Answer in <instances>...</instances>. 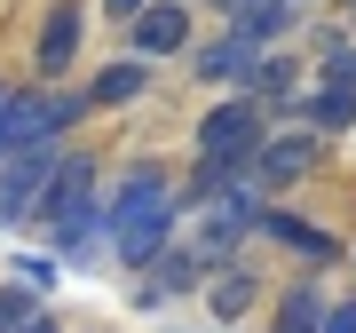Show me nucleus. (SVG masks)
<instances>
[{
    "instance_id": "1",
    "label": "nucleus",
    "mask_w": 356,
    "mask_h": 333,
    "mask_svg": "<svg viewBox=\"0 0 356 333\" xmlns=\"http://www.w3.org/2000/svg\"><path fill=\"white\" fill-rule=\"evenodd\" d=\"M175 222H182V206H175V175H166V159H135L127 175L103 191L111 262H127V270H151V254L175 238Z\"/></svg>"
},
{
    "instance_id": "2",
    "label": "nucleus",
    "mask_w": 356,
    "mask_h": 333,
    "mask_svg": "<svg viewBox=\"0 0 356 333\" xmlns=\"http://www.w3.org/2000/svg\"><path fill=\"white\" fill-rule=\"evenodd\" d=\"M79 119H88V95H72L64 79L8 88V111H0V151H56Z\"/></svg>"
},
{
    "instance_id": "3",
    "label": "nucleus",
    "mask_w": 356,
    "mask_h": 333,
    "mask_svg": "<svg viewBox=\"0 0 356 333\" xmlns=\"http://www.w3.org/2000/svg\"><path fill=\"white\" fill-rule=\"evenodd\" d=\"M261 135H269V103H261V95H245V88H229L214 111H206L198 127H191L198 159H222V166H245Z\"/></svg>"
},
{
    "instance_id": "4",
    "label": "nucleus",
    "mask_w": 356,
    "mask_h": 333,
    "mask_svg": "<svg viewBox=\"0 0 356 333\" xmlns=\"http://www.w3.org/2000/svg\"><path fill=\"white\" fill-rule=\"evenodd\" d=\"M317 159H325V135H317V127H285V135H261V143H254L245 175H254L269 199H277V191H293V183L317 175Z\"/></svg>"
},
{
    "instance_id": "5",
    "label": "nucleus",
    "mask_w": 356,
    "mask_h": 333,
    "mask_svg": "<svg viewBox=\"0 0 356 333\" xmlns=\"http://www.w3.org/2000/svg\"><path fill=\"white\" fill-rule=\"evenodd\" d=\"M88 206H103V175H95L88 151H64V159H56V175H48V191H40V206H32V222H40V231H56V222L88 215Z\"/></svg>"
},
{
    "instance_id": "6",
    "label": "nucleus",
    "mask_w": 356,
    "mask_h": 333,
    "mask_svg": "<svg viewBox=\"0 0 356 333\" xmlns=\"http://www.w3.org/2000/svg\"><path fill=\"white\" fill-rule=\"evenodd\" d=\"M56 159H64V143H56V151H0V222H32Z\"/></svg>"
},
{
    "instance_id": "7",
    "label": "nucleus",
    "mask_w": 356,
    "mask_h": 333,
    "mask_svg": "<svg viewBox=\"0 0 356 333\" xmlns=\"http://www.w3.org/2000/svg\"><path fill=\"white\" fill-rule=\"evenodd\" d=\"M79 40H88V8H79V0H56V8L40 16L32 72H40V79H72V64H79Z\"/></svg>"
},
{
    "instance_id": "8",
    "label": "nucleus",
    "mask_w": 356,
    "mask_h": 333,
    "mask_svg": "<svg viewBox=\"0 0 356 333\" xmlns=\"http://www.w3.org/2000/svg\"><path fill=\"white\" fill-rule=\"evenodd\" d=\"M191 72L206 79V88H245V79H254V64H261V40H245L238 24L229 32H214V40H191Z\"/></svg>"
},
{
    "instance_id": "9",
    "label": "nucleus",
    "mask_w": 356,
    "mask_h": 333,
    "mask_svg": "<svg viewBox=\"0 0 356 333\" xmlns=\"http://www.w3.org/2000/svg\"><path fill=\"white\" fill-rule=\"evenodd\" d=\"M127 40H135V56H151V64H159V56H182V48H191V0H143V8L127 16Z\"/></svg>"
},
{
    "instance_id": "10",
    "label": "nucleus",
    "mask_w": 356,
    "mask_h": 333,
    "mask_svg": "<svg viewBox=\"0 0 356 333\" xmlns=\"http://www.w3.org/2000/svg\"><path fill=\"white\" fill-rule=\"evenodd\" d=\"M254 309H261V270L254 262L206 270V318H214V325H238V318H254Z\"/></svg>"
},
{
    "instance_id": "11",
    "label": "nucleus",
    "mask_w": 356,
    "mask_h": 333,
    "mask_svg": "<svg viewBox=\"0 0 356 333\" xmlns=\"http://www.w3.org/2000/svg\"><path fill=\"white\" fill-rule=\"evenodd\" d=\"M214 8L238 24L245 40H261V48H277V40L301 32V16H309V0H214Z\"/></svg>"
},
{
    "instance_id": "12",
    "label": "nucleus",
    "mask_w": 356,
    "mask_h": 333,
    "mask_svg": "<svg viewBox=\"0 0 356 333\" xmlns=\"http://www.w3.org/2000/svg\"><path fill=\"white\" fill-rule=\"evenodd\" d=\"M301 127L317 135H356V79H317L301 95Z\"/></svg>"
},
{
    "instance_id": "13",
    "label": "nucleus",
    "mask_w": 356,
    "mask_h": 333,
    "mask_svg": "<svg viewBox=\"0 0 356 333\" xmlns=\"http://www.w3.org/2000/svg\"><path fill=\"white\" fill-rule=\"evenodd\" d=\"M254 231H261V238H277V246H293V254H309V262H341V246H332L325 231H309L301 215H285V206H261Z\"/></svg>"
},
{
    "instance_id": "14",
    "label": "nucleus",
    "mask_w": 356,
    "mask_h": 333,
    "mask_svg": "<svg viewBox=\"0 0 356 333\" xmlns=\"http://www.w3.org/2000/svg\"><path fill=\"white\" fill-rule=\"evenodd\" d=\"M269 333H325V286L317 278L285 286V294L269 302Z\"/></svg>"
},
{
    "instance_id": "15",
    "label": "nucleus",
    "mask_w": 356,
    "mask_h": 333,
    "mask_svg": "<svg viewBox=\"0 0 356 333\" xmlns=\"http://www.w3.org/2000/svg\"><path fill=\"white\" fill-rule=\"evenodd\" d=\"M143 88H151V56H119V64H103V72H95L88 103H135Z\"/></svg>"
},
{
    "instance_id": "16",
    "label": "nucleus",
    "mask_w": 356,
    "mask_h": 333,
    "mask_svg": "<svg viewBox=\"0 0 356 333\" xmlns=\"http://www.w3.org/2000/svg\"><path fill=\"white\" fill-rule=\"evenodd\" d=\"M293 79H301V64H293L285 48H261V64H254V79H245V95H261L269 111H277V103H293Z\"/></svg>"
},
{
    "instance_id": "17",
    "label": "nucleus",
    "mask_w": 356,
    "mask_h": 333,
    "mask_svg": "<svg viewBox=\"0 0 356 333\" xmlns=\"http://www.w3.org/2000/svg\"><path fill=\"white\" fill-rule=\"evenodd\" d=\"M32 309H40V286H24V278H8V286H0V333H16Z\"/></svg>"
},
{
    "instance_id": "18",
    "label": "nucleus",
    "mask_w": 356,
    "mask_h": 333,
    "mask_svg": "<svg viewBox=\"0 0 356 333\" xmlns=\"http://www.w3.org/2000/svg\"><path fill=\"white\" fill-rule=\"evenodd\" d=\"M16 278H24V286H40V294H48V286H56V262H40V254H24V262H16Z\"/></svg>"
},
{
    "instance_id": "19",
    "label": "nucleus",
    "mask_w": 356,
    "mask_h": 333,
    "mask_svg": "<svg viewBox=\"0 0 356 333\" xmlns=\"http://www.w3.org/2000/svg\"><path fill=\"white\" fill-rule=\"evenodd\" d=\"M325 333H356V302H325Z\"/></svg>"
},
{
    "instance_id": "20",
    "label": "nucleus",
    "mask_w": 356,
    "mask_h": 333,
    "mask_svg": "<svg viewBox=\"0 0 356 333\" xmlns=\"http://www.w3.org/2000/svg\"><path fill=\"white\" fill-rule=\"evenodd\" d=\"M16 333H56V318H48V309H32V318L16 325Z\"/></svg>"
},
{
    "instance_id": "21",
    "label": "nucleus",
    "mask_w": 356,
    "mask_h": 333,
    "mask_svg": "<svg viewBox=\"0 0 356 333\" xmlns=\"http://www.w3.org/2000/svg\"><path fill=\"white\" fill-rule=\"evenodd\" d=\"M135 8H143V0H103V16H119V24H127Z\"/></svg>"
},
{
    "instance_id": "22",
    "label": "nucleus",
    "mask_w": 356,
    "mask_h": 333,
    "mask_svg": "<svg viewBox=\"0 0 356 333\" xmlns=\"http://www.w3.org/2000/svg\"><path fill=\"white\" fill-rule=\"evenodd\" d=\"M341 24H348V32H356V0H341Z\"/></svg>"
},
{
    "instance_id": "23",
    "label": "nucleus",
    "mask_w": 356,
    "mask_h": 333,
    "mask_svg": "<svg viewBox=\"0 0 356 333\" xmlns=\"http://www.w3.org/2000/svg\"><path fill=\"white\" fill-rule=\"evenodd\" d=\"M0 111H8V79H0Z\"/></svg>"
}]
</instances>
